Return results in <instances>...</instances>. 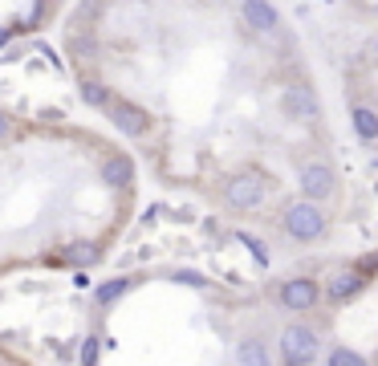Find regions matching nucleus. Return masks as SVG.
Wrapping results in <instances>:
<instances>
[{"label": "nucleus", "instance_id": "obj_1", "mask_svg": "<svg viewBox=\"0 0 378 366\" xmlns=\"http://www.w3.org/2000/svg\"><path fill=\"white\" fill-rule=\"evenodd\" d=\"M285 228H289V236H297V240H317V236L326 232V220H321V212H317L313 203H293V208L285 212Z\"/></svg>", "mask_w": 378, "mask_h": 366}, {"label": "nucleus", "instance_id": "obj_2", "mask_svg": "<svg viewBox=\"0 0 378 366\" xmlns=\"http://www.w3.org/2000/svg\"><path fill=\"white\" fill-rule=\"evenodd\" d=\"M280 354L289 358L293 366H305L317 354V338H313L309 326H289L285 330V338H280Z\"/></svg>", "mask_w": 378, "mask_h": 366}, {"label": "nucleus", "instance_id": "obj_3", "mask_svg": "<svg viewBox=\"0 0 378 366\" xmlns=\"http://www.w3.org/2000/svg\"><path fill=\"white\" fill-rule=\"evenodd\" d=\"M264 200V179L256 175V171H248V175H236V179H228V203L232 208H256V203Z\"/></svg>", "mask_w": 378, "mask_h": 366}, {"label": "nucleus", "instance_id": "obj_4", "mask_svg": "<svg viewBox=\"0 0 378 366\" xmlns=\"http://www.w3.org/2000/svg\"><path fill=\"white\" fill-rule=\"evenodd\" d=\"M106 110H110V122H114L118 131H126V134H143V131H147V114H143L138 106H131V102H110Z\"/></svg>", "mask_w": 378, "mask_h": 366}, {"label": "nucleus", "instance_id": "obj_5", "mask_svg": "<svg viewBox=\"0 0 378 366\" xmlns=\"http://www.w3.org/2000/svg\"><path fill=\"white\" fill-rule=\"evenodd\" d=\"M317 285L313 281H289L280 289V305H289V309H313L317 305Z\"/></svg>", "mask_w": 378, "mask_h": 366}, {"label": "nucleus", "instance_id": "obj_6", "mask_svg": "<svg viewBox=\"0 0 378 366\" xmlns=\"http://www.w3.org/2000/svg\"><path fill=\"white\" fill-rule=\"evenodd\" d=\"M301 187L309 191L313 200H326L329 191H333V171H329V167H321V163L305 167V171H301Z\"/></svg>", "mask_w": 378, "mask_h": 366}, {"label": "nucleus", "instance_id": "obj_7", "mask_svg": "<svg viewBox=\"0 0 378 366\" xmlns=\"http://www.w3.org/2000/svg\"><path fill=\"white\" fill-rule=\"evenodd\" d=\"M285 110L293 118H301V122H309V118L317 114V98H313L305 85H293V90L285 94Z\"/></svg>", "mask_w": 378, "mask_h": 366}, {"label": "nucleus", "instance_id": "obj_8", "mask_svg": "<svg viewBox=\"0 0 378 366\" xmlns=\"http://www.w3.org/2000/svg\"><path fill=\"white\" fill-rule=\"evenodd\" d=\"M102 179L110 183V187H131L134 163L126 159V155H114V159H106V167H102Z\"/></svg>", "mask_w": 378, "mask_h": 366}, {"label": "nucleus", "instance_id": "obj_9", "mask_svg": "<svg viewBox=\"0 0 378 366\" xmlns=\"http://www.w3.org/2000/svg\"><path fill=\"white\" fill-rule=\"evenodd\" d=\"M244 20L252 25V33H273V29H277V13H273L268 4H256V0L244 4Z\"/></svg>", "mask_w": 378, "mask_h": 366}, {"label": "nucleus", "instance_id": "obj_10", "mask_svg": "<svg viewBox=\"0 0 378 366\" xmlns=\"http://www.w3.org/2000/svg\"><path fill=\"white\" fill-rule=\"evenodd\" d=\"M358 289H362V273H338V277L329 281V297L345 301V297H354Z\"/></svg>", "mask_w": 378, "mask_h": 366}, {"label": "nucleus", "instance_id": "obj_11", "mask_svg": "<svg viewBox=\"0 0 378 366\" xmlns=\"http://www.w3.org/2000/svg\"><path fill=\"white\" fill-rule=\"evenodd\" d=\"M354 131H358L362 138H378V114L366 110V106H358V110H354Z\"/></svg>", "mask_w": 378, "mask_h": 366}, {"label": "nucleus", "instance_id": "obj_12", "mask_svg": "<svg viewBox=\"0 0 378 366\" xmlns=\"http://www.w3.org/2000/svg\"><path fill=\"white\" fill-rule=\"evenodd\" d=\"M240 362H244V366H273L261 342H244V346H240Z\"/></svg>", "mask_w": 378, "mask_h": 366}, {"label": "nucleus", "instance_id": "obj_13", "mask_svg": "<svg viewBox=\"0 0 378 366\" xmlns=\"http://www.w3.org/2000/svg\"><path fill=\"white\" fill-rule=\"evenodd\" d=\"M66 261L69 265H90V261H98V249H94V244H69Z\"/></svg>", "mask_w": 378, "mask_h": 366}, {"label": "nucleus", "instance_id": "obj_14", "mask_svg": "<svg viewBox=\"0 0 378 366\" xmlns=\"http://www.w3.org/2000/svg\"><path fill=\"white\" fill-rule=\"evenodd\" d=\"M329 366H366V362H362L354 350H333V354H329Z\"/></svg>", "mask_w": 378, "mask_h": 366}, {"label": "nucleus", "instance_id": "obj_15", "mask_svg": "<svg viewBox=\"0 0 378 366\" xmlns=\"http://www.w3.org/2000/svg\"><path fill=\"white\" fill-rule=\"evenodd\" d=\"M122 289H126V281H122V277H118V281L98 285V301H114V297H122Z\"/></svg>", "mask_w": 378, "mask_h": 366}, {"label": "nucleus", "instance_id": "obj_16", "mask_svg": "<svg viewBox=\"0 0 378 366\" xmlns=\"http://www.w3.org/2000/svg\"><path fill=\"white\" fill-rule=\"evenodd\" d=\"M82 98L90 102V106H102V102H106V85H98V82H85Z\"/></svg>", "mask_w": 378, "mask_h": 366}, {"label": "nucleus", "instance_id": "obj_17", "mask_svg": "<svg viewBox=\"0 0 378 366\" xmlns=\"http://www.w3.org/2000/svg\"><path fill=\"white\" fill-rule=\"evenodd\" d=\"M175 281H183V285H208L199 273H191V268H179V273H175Z\"/></svg>", "mask_w": 378, "mask_h": 366}, {"label": "nucleus", "instance_id": "obj_18", "mask_svg": "<svg viewBox=\"0 0 378 366\" xmlns=\"http://www.w3.org/2000/svg\"><path fill=\"white\" fill-rule=\"evenodd\" d=\"M94 354H98V342L90 338V342H85V350H82V362H85V366H94Z\"/></svg>", "mask_w": 378, "mask_h": 366}, {"label": "nucleus", "instance_id": "obj_19", "mask_svg": "<svg viewBox=\"0 0 378 366\" xmlns=\"http://www.w3.org/2000/svg\"><path fill=\"white\" fill-rule=\"evenodd\" d=\"M4 134H8V114L0 110V138H4Z\"/></svg>", "mask_w": 378, "mask_h": 366}, {"label": "nucleus", "instance_id": "obj_20", "mask_svg": "<svg viewBox=\"0 0 378 366\" xmlns=\"http://www.w3.org/2000/svg\"><path fill=\"white\" fill-rule=\"evenodd\" d=\"M8 37H13V29H0V45H4V41H8Z\"/></svg>", "mask_w": 378, "mask_h": 366}]
</instances>
